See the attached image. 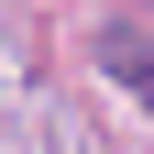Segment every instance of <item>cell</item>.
Instances as JSON below:
<instances>
[{
  "mask_svg": "<svg viewBox=\"0 0 154 154\" xmlns=\"http://www.w3.org/2000/svg\"><path fill=\"white\" fill-rule=\"evenodd\" d=\"M99 77H121L132 99L154 110V44H143V33H121V22H110V33H99Z\"/></svg>",
  "mask_w": 154,
  "mask_h": 154,
  "instance_id": "6da1fadb",
  "label": "cell"
}]
</instances>
